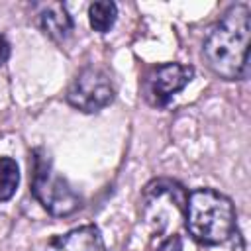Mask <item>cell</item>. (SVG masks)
I'll use <instances>...</instances> for the list:
<instances>
[{
  "mask_svg": "<svg viewBox=\"0 0 251 251\" xmlns=\"http://www.w3.org/2000/svg\"><path fill=\"white\" fill-rule=\"evenodd\" d=\"M116 18H118V6L110 0L92 2L88 6V22L92 29L98 33H108L116 24Z\"/></svg>",
  "mask_w": 251,
  "mask_h": 251,
  "instance_id": "ba28073f",
  "label": "cell"
},
{
  "mask_svg": "<svg viewBox=\"0 0 251 251\" xmlns=\"http://www.w3.org/2000/svg\"><path fill=\"white\" fill-rule=\"evenodd\" d=\"M31 192L35 200L57 218L71 216L80 208V196L61 176L43 149H35L31 157Z\"/></svg>",
  "mask_w": 251,
  "mask_h": 251,
  "instance_id": "3957f363",
  "label": "cell"
},
{
  "mask_svg": "<svg viewBox=\"0 0 251 251\" xmlns=\"http://www.w3.org/2000/svg\"><path fill=\"white\" fill-rule=\"evenodd\" d=\"M184 224L202 245H220L235 233L233 202L214 188H194L184 200Z\"/></svg>",
  "mask_w": 251,
  "mask_h": 251,
  "instance_id": "7a4b0ae2",
  "label": "cell"
},
{
  "mask_svg": "<svg viewBox=\"0 0 251 251\" xmlns=\"http://www.w3.org/2000/svg\"><path fill=\"white\" fill-rule=\"evenodd\" d=\"M20 184V167L12 157H0V202L10 200Z\"/></svg>",
  "mask_w": 251,
  "mask_h": 251,
  "instance_id": "9c48e42d",
  "label": "cell"
},
{
  "mask_svg": "<svg viewBox=\"0 0 251 251\" xmlns=\"http://www.w3.org/2000/svg\"><path fill=\"white\" fill-rule=\"evenodd\" d=\"M249 33V6L243 2L231 4L220 16V20L208 29L202 43L204 61L214 75H218L224 80H243L247 76Z\"/></svg>",
  "mask_w": 251,
  "mask_h": 251,
  "instance_id": "6da1fadb",
  "label": "cell"
},
{
  "mask_svg": "<svg viewBox=\"0 0 251 251\" xmlns=\"http://www.w3.org/2000/svg\"><path fill=\"white\" fill-rule=\"evenodd\" d=\"M45 251H106L100 229L94 224L78 226L63 235L49 239Z\"/></svg>",
  "mask_w": 251,
  "mask_h": 251,
  "instance_id": "8992f818",
  "label": "cell"
},
{
  "mask_svg": "<svg viewBox=\"0 0 251 251\" xmlns=\"http://www.w3.org/2000/svg\"><path fill=\"white\" fill-rule=\"evenodd\" d=\"M8 57H10V43H8V39L0 33V67L8 61Z\"/></svg>",
  "mask_w": 251,
  "mask_h": 251,
  "instance_id": "8fae6325",
  "label": "cell"
},
{
  "mask_svg": "<svg viewBox=\"0 0 251 251\" xmlns=\"http://www.w3.org/2000/svg\"><path fill=\"white\" fill-rule=\"evenodd\" d=\"M114 100L110 76L98 67H84L67 88V102L86 114L106 108Z\"/></svg>",
  "mask_w": 251,
  "mask_h": 251,
  "instance_id": "277c9868",
  "label": "cell"
},
{
  "mask_svg": "<svg viewBox=\"0 0 251 251\" xmlns=\"http://www.w3.org/2000/svg\"><path fill=\"white\" fill-rule=\"evenodd\" d=\"M41 29L55 41H65L73 31V20L65 6L49 4L41 12Z\"/></svg>",
  "mask_w": 251,
  "mask_h": 251,
  "instance_id": "52a82bcc",
  "label": "cell"
},
{
  "mask_svg": "<svg viewBox=\"0 0 251 251\" xmlns=\"http://www.w3.org/2000/svg\"><path fill=\"white\" fill-rule=\"evenodd\" d=\"M157 251H182V239L178 235H173V237H167L159 247Z\"/></svg>",
  "mask_w": 251,
  "mask_h": 251,
  "instance_id": "30bf717a",
  "label": "cell"
},
{
  "mask_svg": "<svg viewBox=\"0 0 251 251\" xmlns=\"http://www.w3.org/2000/svg\"><path fill=\"white\" fill-rule=\"evenodd\" d=\"M194 76V69L180 63H163L149 71L143 82V94L151 106H167Z\"/></svg>",
  "mask_w": 251,
  "mask_h": 251,
  "instance_id": "5b68a950",
  "label": "cell"
}]
</instances>
